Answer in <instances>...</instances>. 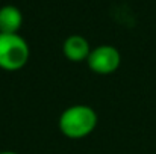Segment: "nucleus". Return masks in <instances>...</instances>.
Instances as JSON below:
<instances>
[{
    "label": "nucleus",
    "mask_w": 156,
    "mask_h": 154,
    "mask_svg": "<svg viewBox=\"0 0 156 154\" xmlns=\"http://www.w3.org/2000/svg\"><path fill=\"white\" fill-rule=\"evenodd\" d=\"M30 56L29 44L18 33H0V68L5 71L21 70Z\"/></svg>",
    "instance_id": "f03ea898"
},
{
    "label": "nucleus",
    "mask_w": 156,
    "mask_h": 154,
    "mask_svg": "<svg viewBox=\"0 0 156 154\" xmlns=\"http://www.w3.org/2000/svg\"><path fill=\"white\" fill-rule=\"evenodd\" d=\"M99 118L93 107L87 104H74L67 107L59 116V130L70 139H82L94 132Z\"/></svg>",
    "instance_id": "f257e3e1"
},
{
    "label": "nucleus",
    "mask_w": 156,
    "mask_h": 154,
    "mask_svg": "<svg viewBox=\"0 0 156 154\" xmlns=\"http://www.w3.org/2000/svg\"><path fill=\"white\" fill-rule=\"evenodd\" d=\"M0 154H18V153H14V151H2Z\"/></svg>",
    "instance_id": "423d86ee"
},
{
    "label": "nucleus",
    "mask_w": 156,
    "mask_h": 154,
    "mask_svg": "<svg viewBox=\"0 0 156 154\" xmlns=\"http://www.w3.org/2000/svg\"><path fill=\"white\" fill-rule=\"evenodd\" d=\"M88 67L93 73L96 74H112L118 70L120 63H121V54L112 46H99L96 49H93L88 59Z\"/></svg>",
    "instance_id": "7ed1b4c3"
},
{
    "label": "nucleus",
    "mask_w": 156,
    "mask_h": 154,
    "mask_svg": "<svg viewBox=\"0 0 156 154\" xmlns=\"http://www.w3.org/2000/svg\"><path fill=\"white\" fill-rule=\"evenodd\" d=\"M23 24V14L18 8L6 5L0 8V33H18Z\"/></svg>",
    "instance_id": "39448f33"
},
{
    "label": "nucleus",
    "mask_w": 156,
    "mask_h": 154,
    "mask_svg": "<svg viewBox=\"0 0 156 154\" xmlns=\"http://www.w3.org/2000/svg\"><path fill=\"white\" fill-rule=\"evenodd\" d=\"M62 51L68 60L83 62L88 59L91 49H90V43L87 41V38H83L82 35H71L64 41Z\"/></svg>",
    "instance_id": "20e7f679"
}]
</instances>
